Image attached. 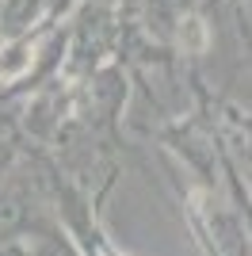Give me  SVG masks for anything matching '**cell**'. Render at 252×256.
Listing matches in <instances>:
<instances>
[{
  "label": "cell",
  "instance_id": "obj_3",
  "mask_svg": "<svg viewBox=\"0 0 252 256\" xmlns=\"http://www.w3.org/2000/svg\"><path fill=\"white\" fill-rule=\"evenodd\" d=\"M34 234H38V241H34L31 256H76L73 241H69V237H62L58 230H46V226H38Z\"/></svg>",
  "mask_w": 252,
  "mask_h": 256
},
{
  "label": "cell",
  "instance_id": "obj_1",
  "mask_svg": "<svg viewBox=\"0 0 252 256\" xmlns=\"http://www.w3.org/2000/svg\"><path fill=\"white\" fill-rule=\"evenodd\" d=\"M38 230L34 222V199L23 184H0V245H12L16 237Z\"/></svg>",
  "mask_w": 252,
  "mask_h": 256
},
{
  "label": "cell",
  "instance_id": "obj_2",
  "mask_svg": "<svg viewBox=\"0 0 252 256\" xmlns=\"http://www.w3.org/2000/svg\"><path fill=\"white\" fill-rule=\"evenodd\" d=\"M34 12H38V0H8V8H4V16H0V27L8 34H20L31 27Z\"/></svg>",
  "mask_w": 252,
  "mask_h": 256
}]
</instances>
